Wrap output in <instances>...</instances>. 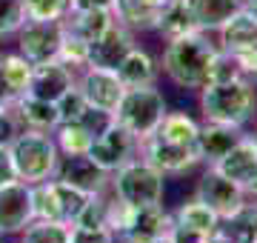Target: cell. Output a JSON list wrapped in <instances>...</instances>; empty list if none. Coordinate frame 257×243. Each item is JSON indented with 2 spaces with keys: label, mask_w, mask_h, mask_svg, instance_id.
<instances>
[{
  "label": "cell",
  "mask_w": 257,
  "mask_h": 243,
  "mask_svg": "<svg viewBox=\"0 0 257 243\" xmlns=\"http://www.w3.org/2000/svg\"><path fill=\"white\" fill-rule=\"evenodd\" d=\"M120 77V83L126 86H149V83H155L157 80V63H155V57L149 55L146 49H140L135 46L132 52H128L123 60H120V66L114 69Z\"/></svg>",
  "instance_id": "cell-25"
},
{
  "label": "cell",
  "mask_w": 257,
  "mask_h": 243,
  "mask_svg": "<svg viewBox=\"0 0 257 243\" xmlns=\"http://www.w3.org/2000/svg\"><path fill=\"white\" fill-rule=\"evenodd\" d=\"M254 243H257V237H254Z\"/></svg>",
  "instance_id": "cell-50"
},
{
  "label": "cell",
  "mask_w": 257,
  "mask_h": 243,
  "mask_svg": "<svg viewBox=\"0 0 257 243\" xmlns=\"http://www.w3.org/2000/svg\"><path fill=\"white\" fill-rule=\"evenodd\" d=\"M77 89L83 92V97L92 109H100V112H109V114H114L120 97L126 92L117 72L97 69V66H83L77 72Z\"/></svg>",
  "instance_id": "cell-11"
},
{
  "label": "cell",
  "mask_w": 257,
  "mask_h": 243,
  "mask_svg": "<svg viewBox=\"0 0 257 243\" xmlns=\"http://www.w3.org/2000/svg\"><path fill=\"white\" fill-rule=\"evenodd\" d=\"M234 57V63L240 69V77L248 80L251 86H257V46L254 49H243V52H229Z\"/></svg>",
  "instance_id": "cell-39"
},
{
  "label": "cell",
  "mask_w": 257,
  "mask_h": 243,
  "mask_svg": "<svg viewBox=\"0 0 257 243\" xmlns=\"http://www.w3.org/2000/svg\"><path fill=\"white\" fill-rule=\"evenodd\" d=\"M217 43L206 38V32H194L186 38L169 40L163 52V72L177 89L200 92L209 83L211 60L217 55Z\"/></svg>",
  "instance_id": "cell-1"
},
{
  "label": "cell",
  "mask_w": 257,
  "mask_h": 243,
  "mask_svg": "<svg viewBox=\"0 0 257 243\" xmlns=\"http://www.w3.org/2000/svg\"><path fill=\"white\" fill-rule=\"evenodd\" d=\"M243 9H246L248 15L257 20V0H243Z\"/></svg>",
  "instance_id": "cell-44"
},
{
  "label": "cell",
  "mask_w": 257,
  "mask_h": 243,
  "mask_svg": "<svg viewBox=\"0 0 257 243\" xmlns=\"http://www.w3.org/2000/svg\"><path fill=\"white\" fill-rule=\"evenodd\" d=\"M20 243H23V240H20Z\"/></svg>",
  "instance_id": "cell-51"
},
{
  "label": "cell",
  "mask_w": 257,
  "mask_h": 243,
  "mask_svg": "<svg viewBox=\"0 0 257 243\" xmlns=\"http://www.w3.org/2000/svg\"><path fill=\"white\" fill-rule=\"evenodd\" d=\"M23 20V0H0V40L15 35Z\"/></svg>",
  "instance_id": "cell-34"
},
{
  "label": "cell",
  "mask_w": 257,
  "mask_h": 243,
  "mask_svg": "<svg viewBox=\"0 0 257 243\" xmlns=\"http://www.w3.org/2000/svg\"><path fill=\"white\" fill-rule=\"evenodd\" d=\"M155 32H160V38L169 43V40L194 35V32H200V29L194 23L192 12L186 6V0H169L166 6H160V18H157Z\"/></svg>",
  "instance_id": "cell-21"
},
{
  "label": "cell",
  "mask_w": 257,
  "mask_h": 243,
  "mask_svg": "<svg viewBox=\"0 0 257 243\" xmlns=\"http://www.w3.org/2000/svg\"><path fill=\"white\" fill-rule=\"evenodd\" d=\"M74 83H77V72L74 69H69L60 60H49L43 66H32L26 94L40 97V100H49V103H57Z\"/></svg>",
  "instance_id": "cell-15"
},
{
  "label": "cell",
  "mask_w": 257,
  "mask_h": 243,
  "mask_svg": "<svg viewBox=\"0 0 257 243\" xmlns=\"http://www.w3.org/2000/svg\"><path fill=\"white\" fill-rule=\"evenodd\" d=\"M86 97H83V92L77 89V83L69 89V92L57 100V114H60V123H69V120H77L83 112H86Z\"/></svg>",
  "instance_id": "cell-35"
},
{
  "label": "cell",
  "mask_w": 257,
  "mask_h": 243,
  "mask_svg": "<svg viewBox=\"0 0 257 243\" xmlns=\"http://www.w3.org/2000/svg\"><path fill=\"white\" fill-rule=\"evenodd\" d=\"M200 112L203 120L243 129L257 112V86L243 77L226 83H206L200 89Z\"/></svg>",
  "instance_id": "cell-2"
},
{
  "label": "cell",
  "mask_w": 257,
  "mask_h": 243,
  "mask_svg": "<svg viewBox=\"0 0 257 243\" xmlns=\"http://www.w3.org/2000/svg\"><path fill=\"white\" fill-rule=\"evenodd\" d=\"M15 35H18V55H23L32 66H43L49 60H57L63 20H23Z\"/></svg>",
  "instance_id": "cell-6"
},
{
  "label": "cell",
  "mask_w": 257,
  "mask_h": 243,
  "mask_svg": "<svg viewBox=\"0 0 257 243\" xmlns=\"http://www.w3.org/2000/svg\"><path fill=\"white\" fill-rule=\"evenodd\" d=\"M12 109H15V114H18V120L23 129L55 132L57 123H60L57 103L40 100V97H32V94H20L18 100L12 103Z\"/></svg>",
  "instance_id": "cell-19"
},
{
  "label": "cell",
  "mask_w": 257,
  "mask_h": 243,
  "mask_svg": "<svg viewBox=\"0 0 257 243\" xmlns=\"http://www.w3.org/2000/svg\"><path fill=\"white\" fill-rule=\"evenodd\" d=\"M52 138H55L60 155H86L89 146H92V141H94V135L80 120L57 123V129L52 132Z\"/></svg>",
  "instance_id": "cell-29"
},
{
  "label": "cell",
  "mask_w": 257,
  "mask_h": 243,
  "mask_svg": "<svg viewBox=\"0 0 257 243\" xmlns=\"http://www.w3.org/2000/svg\"><path fill=\"white\" fill-rule=\"evenodd\" d=\"M251 138H254V143H257V132H254V135H251Z\"/></svg>",
  "instance_id": "cell-47"
},
{
  "label": "cell",
  "mask_w": 257,
  "mask_h": 243,
  "mask_svg": "<svg viewBox=\"0 0 257 243\" xmlns=\"http://www.w3.org/2000/svg\"><path fill=\"white\" fill-rule=\"evenodd\" d=\"M109 192L128 206L163 203L166 175H160L155 166H149L143 158H135L109 175Z\"/></svg>",
  "instance_id": "cell-5"
},
{
  "label": "cell",
  "mask_w": 257,
  "mask_h": 243,
  "mask_svg": "<svg viewBox=\"0 0 257 243\" xmlns=\"http://www.w3.org/2000/svg\"><path fill=\"white\" fill-rule=\"evenodd\" d=\"M217 35H220V43H217V46H220L223 52L254 49L257 46V20L240 6V9L234 12L220 29H217Z\"/></svg>",
  "instance_id": "cell-20"
},
{
  "label": "cell",
  "mask_w": 257,
  "mask_h": 243,
  "mask_svg": "<svg viewBox=\"0 0 257 243\" xmlns=\"http://www.w3.org/2000/svg\"><path fill=\"white\" fill-rule=\"evenodd\" d=\"M12 180H18L15 163H12V152H9V146H0V186L12 183Z\"/></svg>",
  "instance_id": "cell-40"
},
{
  "label": "cell",
  "mask_w": 257,
  "mask_h": 243,
  "mask_svg": "<svg viewBox=\"0 0 257 243\" xmlns=\"http://www.w3.org/2000/svg\"><path fill=\"white\" fill-rule=\"evenodd\" d=\"M140 158L149 166H155L160 175H183L192 172L194 166H200V155L197 146H177V143H166L157 135H149L138 143Z\"/></svg>",
  "instance_id": "cell-9"
},
{
  "label": "cell",
  "mask_w": 257,
  "mask_h": 243,
  "mask_svg": "<svg viewBox=\"0 0 257 243\" xmlns=\"http://www.w3.org/2000/svg\"><path fill=\"white\" fill-rule=\"evenodd\" d=\"M55 178L86 192V195H100L109 189V175L89 155H60Z\"/></svg>",
  "instance_id": "cell-13"
},
{
  "label": "cell",
  "mask_w": 257,
  "mask_h": 243,
  "mask_svg": "<svg viewBox=\"0 0 257 243\" xmlns=\"http://www.w3.org/2000/svg\"><path fill=\"white\" fill-rule=\"evenodd\" d=\"M20 129H23V126H20L15 109H12V103L3 106V109H0V146H12V141L20 135Z\"/></svg>",
  "instance_id": "cell-38"
},
{
  "label": "cell",
  "mask_w": 257,
  "mask_h": 243,
  "mask_svg": "<svg viewBox=\"0 0 257 243\" xmlns=\"http://www.w3.org/2000/svg\"><path fill=\"white\" fill-rule=\"evenodd\" d=\"M86 155H89L106 175H111V172H117L120 166H126L128 160H135V155H138V138L128 129H123L117 120H111L92 141V146H89Z\"/></svg>",
  "instance_id": "cell-7"
},
{
  "label": "cell",
  "mask_w": 257,
  "mask_h": 243,
  "mask_svg": "<svg viewBox=\"0 0 257 243\" xmlns=\"http://www.w3.org/2000/svg\"><path fill=\"white\" fill-rule=\"evenodd\" d=\"M149 243H180L175 237V232H166V234H160V237H155V240H149Z\"/></svg>",
  "instance_id": "cell-43"
},
{
  "label": "cell",
  "mask_w": 257,
  "mask_h": 243,
  "mask_svg": "<svg viewBox=\"0 0 257 243\" xmlns=\"http://www.w3.org/2000/svg\"><path fill=\"white\" fill-rule=\"evenodd\" d=\"M203 243H226V240H220V237H209V240H203Z\"/></svg>",
  "instance_id": "cell-46"
},
{
  "label": "cell",
  "mask_w": 257,
  "mask_h": 243,
  "mask_svg": "<svg viewBox=\"0 0 257 243\" xmlns=\"http://www.w3.org/2000/svg\"><path fill=\"white\" fill-rule=\"evenodd\" d=\"M3 106H9V103H0V109H3Z\"/></svg>",
  "instance_id": "cell-48"
},
{
  "label": "cell",
  "mask_w": 257,
  "mask_h": 243,
  "mask_svg": "<svg viewBox=\"0 0 257 243\" xmlns=\"http://www.w3.org/2000/svg\"><path fill=\"white\" fill-rule=\"evenodd\" d=\"M72 9V0H23L26 20H63Z\"/></svg>",
  "instance_id": "cell-32"
},
{
  "label": "cell",
  "mask_w": 257,
  "mask_h": 243,
  "mask_svg": "<svg viewBox=\"0 0 257 243\" xmlns=\"http://www.w3.org/2000/svg\"><path fill=\"white\" fill-rule=\"evenodd\" d=\"M32 215H35V220H60L63 223V209H60L55 178L32 183Z\"/></svg>",
  "instance_id": "cell-28"
},
{
  "label": "cell",
  "mask_w": 257,
  "mask_h": 243,
  "mask_svg": "<svg viewBox=\"0 0 257 243\" xmlns=\"http://www.w3.org/2000/svg\"><path fill=\"white\" fill-rule=\"evenodd\" d=\"M240 138H243V129H237V126L203 120L200 132H197V143H194V146H197V155H200V163L214 166Z\"/></svg>",
  "instance_id": "cell-16"
},
{
  "label": "cell",
  "mask_w": 257,
  "mask_h": 243,
  "mask_svg": "<svg viewBox=\"0 0 257 243\" xmlns=\"http://www.w3.org/2000/svg\"><path fill=\"white\" fill-rule=\"evenodd\" d=\"M197 132L200 123L186 112H166V117L157 126V138L166 143H177V146H194L197 143Z\"/></svg>",
  "instance_id": "cell-26"
},
{
  "label": "cell",
  "mask_w": 257,
  "mask_h": 243,
  "mask_svg": "<svg viewBox=\"0 0 257 243\" xmlns=\"http://www.w3.org/2000/svg\"><path fill=\"white\" fill-rule=\"evenodd\" d=\"M72 226L60 223V220H32V223L20 232L23 243H69Z\"/></svg>",
  "instance_id": "cell-30"
},
{
  "label": "cell",
  "mask_w": 257,
  "mask_h": 243,
  "mask_svg": "<svg viewBox=\"0 0 257 243\" xmlns=\"http://www.w3.org/2000/svg\"><path fill=\"white\" fill-rule=\"evenodd\" d=\"M172 232L180 243H203L209 237H217L220 217L214 215L200 197H192L172 212Z\"/></svg>",
  "instance_id": "cell-8"
},
{
  "label": "cell",
  "mask_w": 257,
  "mask_h": 243,
  "mask_svg": "<svg viewBox=\"0 0 257 243\" xmlns=\"http://www.w3.org/2000/svg\"><path fill=\"white\" fill-rule=\"evenodd\" d=\"M166 112H169V103H166L163 92L155 83H149V86H128L111 117L123 129L132 132L140 143L143 138L157 132V126L166 117Z\"/></svg>",
  "instance_id": "cell-4"
},
{
  "label": "cell",
  "mask_w": 257,
  "mask_h": 243,
  "mask_svg": "<svg viewBox=\"0 0 257 243\" xmlns=\"http://www.w3.org/2000/svg\"><path fill=\"white\" fill-rule=\"evenodd\" d=\"M12 163L15 175L23 183H40V180L55 178L60 152L52 138V132H37V129H20V135L12 141Z\"/></svg>",
  "instance_id": "cell-3"
},
{
  "label": "cell",
  "mask_w": 257,
  "mask_h": 243,
  "mask_svg": "<svg viewBox=\"0 0 257 243\" xmlns=\"http://www.w3.org/2000/svg\"><path fill=\"white\" fill-rule=\"evenodd\" d=\"M111 12H114V20L132 32H155L157 18H160V9L146 6L140 0H117Z\"/></svg>",
  "instance_id": "cell-27"
},
{
  "label": "cell",
  "mask_w": 257,
  "mask_h": 243,
  "mask_svg": "<svg viewBox=\"0 0 257 243\" xmlns=\"http://www.w3.org/2000/svg\"><path fill=\"white\" fill-rule=\"evenodd\" d=\"M217 237L226 243H254L257 237V200L251 197L240 206L237 212L226 220H220V232Z\"/></svg>",
  "instance_id": "cell-23"
},
{
  "label": "cell",
  "mask_w": 257,
  "mask_h": 243,
  "mask_svg": "<svg viewBox=\"0 0 257 243\" xmlns=\"http://www.w3.org/2000/svg\"><path fill=\"white\" fill-rule=\"evenodd\" d=\"M194 197H200L203 203L209 206L220 220L231 217L240 206L246 203V192H243V186H237V183L229 180V178H223L214 166H206L203 178L197 180Z\"/></svg>",
  "instance_id": "cell-10"
},
{
  "label": "cell",
  "mask_w": 257,
  "mask_h": 243,
  "mask_svg": "<svg viewBox=\"0 0 257 243\" xmlns=\"http://www.w3.org/2000/svg\"><path fill=\"white\" fill-rule=\"evenodd\" d=\"M114 3H117V0H72V9H109L111 12Z\"/></svg>",
  "instance_id": "cell-41"
},
{
  "label": "cell",
  "mask_w": 257,
  "mask_h": 243,
  "mask_svg": "<svg viewBox=\"0 0 257 243\" xmlns=\"http://www.w3.org/2000/svg\"><path fill=\"white\" fill-rule=\"evenodd\" d=\"M35 220L32 215V186L12 180L0 186V237H15Z\"/></svg>",
  "instance_id": "cell-12"
},
{
  "label": "cell",
  "mask_w": 257,
  "mask_h": 243,
  "mask_svg": "<svg viewBox=\"0 0 257 243\" xmlns=\"http://www.w3.org/2000/svg\"><path fill=\"white\" fill-rule=\"evenodd\" d=\"M3 240H6V237H0V243H3Z\"/></svg>",
  "instance_id": "cell-49"
},
{
  "label": "cell",
  "mask_w": 257,
  "mask_h": 243,
  "mask_svg": "<svg viewBox=\"0 0 257 243\" xmlns=\"http://www.w3.org/2000/svg\"><path fill=\"white\" fill-rule=\"evenodd\" d=\"M186 6L200 32H217L243 6V0H186Z\"/></svg>",
  "instance_id": "cell-24"
},
{
  "label": "cell",
  "mask_w": 257,
  "mask_h": 243,
  "mask_svg": "<svg viewBox=\"0 0 257 243\" xmlns=\"http://www.w3.org/2000/svg\"><path fill=\"white\" fill-rule=\"evenodd\" d=\"M135 46H138L135 43V32L114 20L94 43H89V63L86 66H97V69H111L114 72L120 66V60Z\"/></svg>",
  "instance_id": "cell-14"
},
{
  "label": "cell",
  "mask_w": 257,
  "mask_h": 243,
  "mask_svg": "<svg viewBox=\"0 0 257 243\" xmlns=\"http://www.w3.org/2000/svg\"><path fill=\"white\" fill-rule=\"evenodd\" d=\"M111 23H114V12L109 9H72L63 18V26L86 43H94Z\"/></svg>",
  "instance_id": "cell-22"
},
{
  "label": "cell",
  "mask_w": 257,
  "mask_h": 243,
  "mask_svg": "<svg viewBox=\"0 0 257 243\" xmlns=\"http://www.w3.org/2000/svg\"><path fill=\"white\" fill-rule=\"evenodd\" d=\"M214 169L220 172L223 178L234 180L237 186H246L248 178L257 172V143H254V138H251V135H243V138L214 163Z\"/></svg>",
  "instance_id": "cell-17"
},
{
  "label": "cell",
  "mask_w": 257,
  "mask_h": 243,
  "mask_svg": "<svg viewBox=\"0 0 257 243\" xmlns=\"http://www.w3.org/2000/svg\"><path fill=\"white\" fill-rule=\"evenodd\" d=\"M69 243H117L109 226H72Z\"/></svg>",
  "instance_id": "cell-37"
},
{
  "label": "cell",
  "mask_w": 257,
  "mask_h": 243,
  "mask_svg": "<svg viewBox=\"0 0 257 243\" xmlns=\"http://www.w3.org/2000/svg\"><path fill=\"white\" fill-rule=\"evenodd\" d=\"M32 63L18 52L0 55V103H15L20 94H26Z\"/></svg>",
  "instance_id": "cell-18"
},
{
  "label": "cell",
  "mask_w": 257,
  "mask_h": 243,
  "mask_svg": "<svg viewBox=\"0 0 257 243\" xmlns=\"http://www.w3.org/2000/svg\"><path fill=\"white\" fill-rule=\"evenodd\" d=\"M240 77V69L234 63V57L229 52L217 49V55L211 60V75H209V83H226V80H237Z\"/></svg>",
  "instance_id": "cell-36"
},
{
  "label": "cell",
  "mask_w": 257,
  "mask_h": 243,
  "mask_svg": "<svg viewBox=\"0 0 257 243\" xmlns=\"http://www.w3.org/2000/svg\"><path fill=\"white\" fill-rule=\"evenodd\" d=\"M55 186H57V197H60V209H63V223L72 226L74 220H77V215L83 212L89 195L80 192V189L69 186V183H63V180H57V178H55Z\"/></svg>",
  "instance_id": "cell-33"
},
{
  "label": "cell",
  "mask_w": 257,
  "mask_h": 243,
  "mask_svg": "<svg viewBox=\"0 0 257 243\" xmlns=\"http://www.w3.org/2000/svg\"><path fill=\"white\" fill-rule=\"evenodd\" d=\"M140 3H146V6H155V9H160V6H166L169 0H140Z\"/></svg>",
  "instance_id": "cell-45"
},
{
  "label": "cell",
  "mask_w": 257,
  "mask_h": 243,
  "mask_svg": "<svg viewBox=\"0 0 257 243\" xmlns=\"http://www.w3.org/2000/svg\"><path fill=\"white\" fill-rule=\"evenodd\" d=\"M243 192H246V197H254V200H257V172L248 178V183L243 186Z\"/></svg>",
  "instance_id": "cell-42"
},
{
  "label": "cell",
  "mask_w": 257,
  "mask_h": 243,
  "mask_svg": "<svg viewBox=\"0 0 257 243\" xmlns=\"http://www.w3.org/2000/svg\"><path fill=\"white\" fill-rule=\"evenodd\" d=\"M57 60L66 63L69 69L80 72L83 66L89 63V43L77 35H72L69 29L63 26V38H60V49H57Z\"/></svg>",
  "instance_id": "cell-31"
}]
</instances>
